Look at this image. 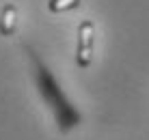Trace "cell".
I'll list each match as a JSON object with an SVG mask.
<instances>
[{
    "instance_id": "obj_2",
    "label": "cell",
    "mask_w": 149,
    "mask_h": 140,
    "mask_svg": "<svg viewBox=\"0 0 149 140\" xmlns=\"http://www.w3.org/2000/svg\"><path fill=\"white\" fill-rule=\"evenodd\" d=\"M15 15H17V9L13 4L2 7V15H0V35L2 37H11L15 33Z\"/></svg>"
},
{
    "instance_id": "obj_1",
    "label": "cell",
    "mask_w": 149,
    "mask_h": 140,
    "mask_svg": "<svg viewBox=\"0 0 149 140\" xmlns=\"http://www.w3.org/2000/svg\"><path fill=\"white\" fill-rule=\"evenodd\" d=\"M93 30L95 26L91 19H82L78 26V50H76V60L78 67L86 69L93 58Z\"/></svg>"
},
{
    "instance_id": "obj_3",
    "label": "cell",
    "mask_w": 149,
    "mask_h": 140,
    "mask_svg": "<svg viewBox=\"0 0 149 140\" xmlns=\"http://www.w3.org/2000/svg\"><path fill=\"white\" fill-rule=\"evenodd\" d=\"M82 4V0H48V9L52 13H63L69 9H78Z\"/></svg>"
}]
</instances>
